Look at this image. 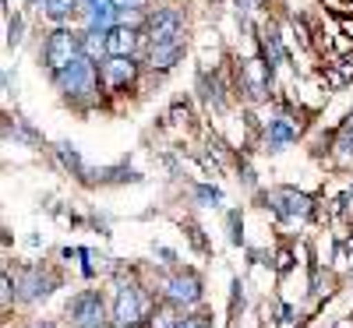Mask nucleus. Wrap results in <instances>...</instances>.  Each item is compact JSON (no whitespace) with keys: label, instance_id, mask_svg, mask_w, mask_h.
Wrapping results in <instances>:
<instances>
[{"label":"nucleus","instance_id":"16","mask_svg":"<svg viewBox=\"0 0 353 328\" xmlns=\"http://www.w3.org/2000/svg\"><path fill=\"white\" fill-rule=\"evenodd\" d=\"M194 201H198L201 208H219L223 191H219V187H209V184H198V187H194Z\"/></svg>","mask_w":353,"mask_h":328},{"label":"nucleus","instance_id":"13","mask_svg":"<svg viewBox=\"0 0 353 328\" xmlns=\"http://www.w3.org/2000/svg\"><path fill=\"white\" fill-rule=\"evenodd\" d=\"M78 4H81V0H43V14L50 21H57V25H64L78 11Z\"/></svg>","mask_w":353,"mask_h":328},{"label":"nucleus","instance_id":"7","mask_svg":"<svg viewBox=\"0 0 353 328\" xmlns=\"http://www.w3.org/2000/svg\"><path fill=\"white\" fill-rule=\"evenodd\" d=\"M99 78H103L106 88H128V85H134V78H138L134 57H106V61L99 64Z\"/></svg>","mask_w":353,"mask_h":328},{"label":"nucleus","instance_id":"1","mask_svg":"<svg viewBox=\"0 0 353 328\" xmlns=\"http://www.w3.org/2000/svg\"><path fill=\"white\" fill-rule=\"evenodd\" d=\"M53 78V85L64 92V99H71L74 106H92V103H99V64L92 61L88 53H81L78 61H71L64 71H57V74H50Z\"/></svg>","mask_w":353,"mask_h":328},{"label":"nucleus","instance_id":"6","mask_svg":"<svg viewBox=\"0 0 353 328\" xmlns=\"http://www.w3.org/2000/svg\"><path fill=\"white\" fill-rule=\"evenodd\" d=\"M113 321H117V328H131V325L141 321V293H138V286H131V283L117 286Z\"/></svg>","mask_w":353,"mask_h":328},{"label":"nucleus","instance_id":"10","mask_svg":"<svg viewBox=\"0 0 353 328\" xmlns=\"http://www.w3.org/2000/svg\"><path fill=\"white\" fill-rule=\"evenodd\" d=\"M297 134H301V124L290 113H276L269 127H265V145H269V152H283L290 141H297Z\"/></svg>","mask_w":353,"mask_h":328},{"label":"nucleus","instance_id":"24","mask_svg":"<svg viewBox=\"0 0 353 328\" xmlns=\"http://www.w3.org/2000/svg\"><path fill=\"white\" fill-rule=\"evenodd\" d=\"M36 328H53V325H36Z\"/></svg>","mask_w":353,"mask_h":328},{"label":"nucleus","instance_id":"21","mask_svg":"<svg viewBox=\"0 0 353 328\" xmlns=\"http://www.w3.org/2000/svg\"><path fill=\"white\" fill-rule=\"evenodd\" d=\"M117 8L121 11H138V14H145V4H149V0H113Z\"/></svg>","mask_w":353,"mask_h":328},{"label":"nucleus","instance_id":"12","mask_svg":"<svg viewBox=\"0 0 353 328\" xmlns=\"http://www.w3.org/2000/svg\"><path fill=\"white\" fill-rule=\"evenodd\" d=\"M184 57V43H173V46H152L149 50V68L152 71H170L176 61Z\"/></svg>","mask_w":353,"mask_h":328},{"label":"nucleus","instance_id":"15","mask_svg":"<svg viewBox=\"0 0 353 328\" xmlns=\"http://www.w3.org/2000/svg\"><path fill=\"white\" fill-rule=\"evenodd\" d=\"M78 258H85V265H81V276H85V279H92L96 272H103V268H106V258H103L99 251L78 247Z\"/></svg>","mask_w":353,"mask_h":328},{"label":"nucleus","instance_id":"3","mask_svg":"<svg viewBox=\"0 0 353 328\" xmlns=\"http://www.w3.org/2000/svg\"><path fill=\"white\" fill-rule=\"evenodd\" d=\"M184 11L181 8H159L145 18V28L141 36L149 39V50L152 46H173V43H184Z\"/></svg>","mask_w":353,"mask_h":328},{"label":"nucleus","instance_id":"11","mask_svg":"<svg viewBox=\"0 0 353 328\" xmlns=\"http://www.w3.org/2000/svg\"><path fill=\"white\" fill-rule=\"evenodd\" d=\"M138 43H141V28H134V25H117V28H110V32H106L103 50H106V57H134Z\"/></svg>","mask_w":353,"mask_h":328},{"label":"nucleus","instance_id":"22","mask_svg":"<svg viewBox=\"0 0 353 328\" xmlns=\"http://www.w3.org/2000/svg\"><path fill=\"white\" fill-rule=\"evenodd\" d=\"M254 4H258V0H237V14L248 18V11H254Z\"/></svg>","mask_w":353,"mask_h":328},{"label":"nucleus","instance_id":"2","mask_svg":"<svg viewBox=\"0 0 353 328\" xmlns=\"http://www.w3.org/2000/svg\"><path fill=\"white\" fill-rule=\"evenodd\" d=\"M85 53V32H71V28H53V32L46 36L43 50H39V61L46 64L50 74L64 71L71 61H78V57Z\"/></svg>","mask_w":353,"mask_h":328},{"label":"nucleus","instance_id":"25","mask_svg":"<svg viewBox=\"0 0 353 328\" xmlns=\"http://www.w3.org/2000/svg\"><path fill=\"white\" fill-rule=\"evenodd\" d=\"M106 328H110V325H106ZM113 328H117V325H113Z\"/></svg>","mask_w":353,"mask_h":328},{"label":"nucleus","instance_id":"18","mask_svg":"<svg viewBox=\"0 0 353 328\" xmlns=\"http://www.w3.org/2000/svg\"><path fill=\"white\" fill-rule=\"evenodd\" d=\"M21 32H25V21L14 14V18H8V46H18L21 43Z\"/></svg>","mask_w":353,"mask_h":328},{"label":"nucleus","instance_id":"23","mask_svg":"<svg viewBox=\"0 0 353 328\" xmlns=\"http://www.w3.org/2000/svg\"><path fill=\"white\" fill-rule=\"evenodd\" d=\"M290 265H293V254H290V251H283V254H279V272H286Z\"/></svg>","mask_w":353,"mask_h":328},{"label":"nucleus","instance_id":"5","mask_svg":"<svg viewBox=\"0 0 353 328\" xmlns=\"http://www.w3.org/2000/svg\"><path fill=\"white\" fill-rule=\"evenodd\" d=\"M68 318L74 321V328H106L103 296L96 289H81L74 300L68 304Z\"/></svg>","mask_w":353,"mask_h":328},{"label":"nucleus","instance_id":"26","mask_svg":"<svg viewBox=\"0 0 353 328\" xmlns=\"http://www.w3.org/2000/svg\"><path fill=\"white\" fill-rule=\"evenodd\" d=\"M350 247H353V244H350Z\"/></svg>","mask_w":353,"mask_h":328},{"label":"nucleus","instance_id":"14","mask_svg":"<svg viewBox=\"0 0 353 328\" xmlns=\"http://www.w3.org/2000/svg\"><path fill=\"white\" fill-rule=\"evenodd\" d=\"M201 99L209 103L212 110H223V106H226V96H223V85H219V78L201 74Z\"/></svg>","mask_w":353,"mask_h":328},{"label":"nucleus","instance_id":"4","mask_svg":"<svg viewBox=\"0 0 353 328\" xmlns=\"http://www.w3.org/2000/svg\"><path fill=\"white\" fill-rule=\"evenodd\" d=\"M265 205H269L272 212H276L279 219H286V223L307 219V216L314 212L311 198H307V194H301V191H293V187H272L269 194H265Z\"/></svg>","mask_w":353,"mask_h":328},{"label":"nucleus","instance_id":"20","mask_svg":"<svg viewBox=\"0 0 353 328\" xmlns=\"http://www.w3.org/2000/svg\"><path fill=\"white\" fill-rule=\"evenodd\" d=\"M244 219H241V212H230V240L233 244H244Z\"/></svg>","mask_w":353,"mask_h":328},{"label":"nucleus","instance_id":"17","mask_svg":"<svg viewBox=\"0 0 353 328\" xmlns=\"http://www.w3.org/2000/svg\"><path fill=\"white\" fill-rule=\"evenodd\" d=\"M57 156H61V163H64L68 170H74V173H81V170H85V166H81V156H78V148H74V145H68V141L57 145Z\"/></svg>","mask_w":353,"mask_h":328},{"label":"nucleus","instance_id":"19","mask_svg":"<svg viewBox=\"0 0 353 328\" xmlns=\"http://www.w3.org/2000/svg\"><path fill=\"white\" fill-rule=\"evenodd\" d=\"M339 148H346V152H353V113L343 121V127H339Z\"/></svg>","mask_w":353,"mask_h":328},{"label":"nucleus","instance_id":"8","mask_svg":"<svg viewBox=\"0 0 353 328\" xmlns=\"http://www.w3.org/2000/svg\"><path fill=\"white\" fill-rule=\"evenodd\" d=\"M166 300L173 307H191L201 300V279L194 272H176L170 283H166Z\"/></svg>","mask_w":353,"mask_h":328},{"label":"nucleus","instance_id":"9","mask_svg":"<svg viewBox=\"0 0 353 328\" xmlns=\"http://www.w3.org/2000/svg\"><path fill=\"white\" fill-rule=\"evenodd\" d=\"M18 286H21V300H46L57 286V276H50L39 265H32L18 276Z\"/></svg>","mask_w":353,"mask_h":328}]
</instances>
